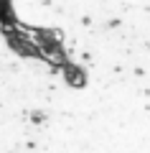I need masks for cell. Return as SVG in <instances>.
Masks as SVG:
<instances>
[{
    "mask_svg": "<svg viewBox=\"0 0 150 153\" xmlns=\"http://www.w3.org/2000/svg\"><path fill=\"white\" fill-rule=\"evenodd\" d=\"M0 8L74 74L150 92V0H0Z\"/></svg>",
    "mask_w": 150,
    "mask_h": 153,
    "instance_id": "6da1fadb",
    "label": "cell"
},
{
    "mask_svg": "<svg viewBox=\"0 0 150 153\" xmlns=\"http://www.w3.org/2000/svg\"><path fill=\"white\" fill-rule=\"evenodd\" d=\"M81 76L43 54L0 8V153H66Z\"/></svg>",
    "mask_w": 150,
    "mask_h": 153,
    "instance_id": "7a4b0ae2",
    "label": "cell"
}]
</instances>
